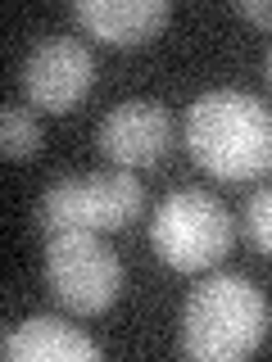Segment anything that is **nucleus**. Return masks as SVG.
<instances>
[{"instance_id":"nucleus-1","label":"nucleus","mask_w":272,"mask_h":362,"mask_svg":"<svg viewBox=\"0 0 272 362\" xmlns=\"http://www.w3.org/2000/svg\"><path fill=\"white\" fill-rule=\"evenodd\" d=\"M186 150L218 181L272 173V109L249 90L218 86L186 109Z\"/></svg>"},{"instance_id":"nucleus-2","label":"nucleus","mask_w":272,"mask_h":362,"mask_svg":"<svg viewBox=\"0 0 272 362\" xmlns=\"http://www.w3.org/2000/svg\"><path fill=\"white\" fill-rule=\"evenodd\" d=\"M268 335V299L241 272H213L186 294L181 354L200 362H236Z\"/></svg>"},{"instance_id":"nucleus-3","label":"nucleus","mask_w":272,"mask_h":362,"mask_svg":"<svg viewBox=\"0 0 272 362\" xmlns=\"http://www.w3.org/2000/svg\"><path fill=\"white\" fill-rule=\"evenodd\" d=\"M150 240L154 254L173 272H200V267H218L227 258V249L236 240V222L232 209L213 190L181 186L173 195H164V204L154 209Z\"/></svg>"},{"instance_id":"nucleus-4","label":"nucleus","mask_w":272,"mask_h":362,"mask_svg":"<svg viewBox=\"0 0 272 362\" xmlns=\"http://www.w3.org/2000/svg\"><path fill=\"white\" fill-rule=\"evenodd\" d=\"M145 204V190L132 173H73L55 181L37 204V226L55 231H118Z\"/></svg>"},{"instance_id":"nucleus-5","label":"nucleus","mask_w":272,"mask_h":362,"mask_svg":"<svg viewBox=\"0 0 272 362\" xmlns=\"http://www.w3.org/2000/svg\"><path fill=\"white\" fill-rule=\"evenodd\" d=\"M45 286L77 317L113 308L123 290V263L100 231H55L45 245Z\"/></svg>"},{"instance_id":"nucleus-6","label":"nucleus","mask_w":272,"mask_h":362,"mask_svg":"<svg viewBox=\"0 0 272 362\" xmlns=\"http://www.w3.org/2000/svg\"><path fill=\"white\" fill-rule=\"evenodd\" d=\"M96 54L86 41L77 37H41L23 59V90H28L32 109L41 113H68L86 100V90L96 86Z\"/></svg>"},{"instance_id":"nucleus-7","label":"nucleus","mask_w":272,"mask_h":362,"mask_svg":"<svg viewBox=\"0 0 272 362\" xmlns=\"http://www.w3.org/2000/svg\"><path fill=\"white\" fill-rule=\"evenodd\" d=\"M96 145L123 173L154 168L159 158L173 150V118H168V109L159 100H123V105H113L100 118Z\"/></svg>"},{"instance_id":"nucleus-8","label":"nucleus","mask_w":272,"mask_h":362,"mask_svg":"<svg viewBox=\"0 0 272 362\" xmlns=\"http://www.w3.org/2000/svg\"><path fill=\"white\" fill-rule=\"evenodd\" d=\"M0 354H5V362H96L100 344L64 317L37 313L28 322L9 326L0 339Z\"/></svg>"},{"instance_id":"nucleus-9","label":"nucleus","mask_w":272,"mask_h":362,"mask_svg":"<svg viewBox=\"0 0 272 362\" xmlns=\"http://www.w3.org/2000/svg\"><path fill=\"white\" fill-rule=\"evenodd\" d=\"M73 18L105 45H145L168 28V0H77Z\"/></svg>"},{"instance_id":"nucleus-10","label":"nucleus","mask_w":272,"mask_h":362,"mask_svg":"<svg viewBox=\"0 0 272 362\" xmlns=\"http://www.w3.org/2000/svg\"><path fill=\"white\" fill-rule=\"evenodd\" d=\"M41 145V122L32 109L5 105L0 109V154L5 158H32Z\"/></svg>"},{"instance_id":"nucleus-11","label":"nucleus","mask_w":272,"mask_h":362,"mask_svg":"<svg viewBox=\"0 0 272 362\" xmlns=\"http://www.w3.org/2000/svg\"><path fill=\"white\" fill-rule=\"evenodd\" d=\"M245 235L254 240V249H264V254L272 258V186L254 190V195L245 199Z\"/></svg>"},{"instance_id":"nucleus-12","label":"nucleus","mask_w":272,"mask_h":362,"mask_svg":"<svg viewBox=\"0 0 272 362\" xmlns=\"http://www.w3.org/2000/svg\"><path fill=\"white\" fill-rule=\"evenodd\" d=\"M236 14L259 28H272V0H236Z\"/></svg>"},{"instance_id":"nucleus-13","label":"nucleus","mask_w":272,"mask_h":362,"mask_svg":"<svg viewBox=\"0 0 272 362\" xmlns=\"http://www.w3.org/2000/svg\"><path fill=\"white\" fill-rule=\"evenodd\" d=\"M268 82H272V50H268Z\"/></svg>"}]
</instances>
